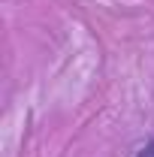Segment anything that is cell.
<instances>
[{
  "label": "cell",
  "mask_w": 154,
  "mask_h": 157,
  "mask_svg": "<svg viewBox=\"0 0 154 157\" xmlns=\"http://www.w3.org/2000/svg\"><path fill=\"white\" fill-rule=\"evenodd\" d=\"M136 157H154V139H145V142L139 145V151H136Z\"/></svg>",
  "instance_id": "6da1fadb"
}]
</instances>
